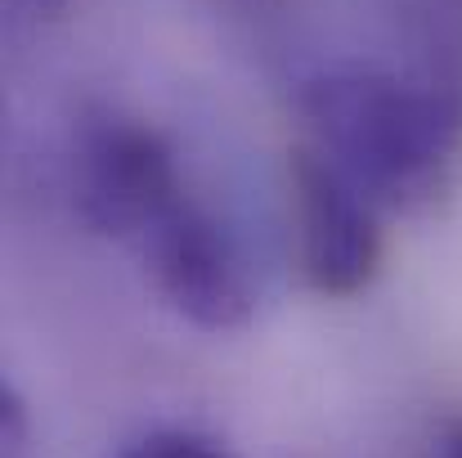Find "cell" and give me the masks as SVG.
Returning a JSON list of instances; mask_svg holds the SVG:
<instances>
[{
  "label": "cell",
  "instance_id": "cell-6",
  "mask_svg": "<svg viewBox=\"0 0 462 458\" xmlns=\"http://www.w3.org/2000/svg\"><path fill=\"white\" fill-rule=\"evenodd\" d=\"M122 458H229L220 445L193 436V432H153L144 441H135Z\"/></svg>",
  "mask_w": 462,
  "mask_h": 458
},
{
  "label": "cell",
  "instance_id": "cell-9",
  "mask_svg": "<svg viewBox=\"0 0 462 458\" xmlns=\"http://www.w3.org/2000/svg\"><path fill=\"white\" fill-rule=\"evenodd\" d=\"M23 5H27L36 18H59V14L68 9V0H23Z\"/></svg>",
  "mask_w": 462,
  "mask_h": 458
},
{
  "label": "cell",
  "instance_id": "cell-2",
  "mask_svg": "<svg viewBox=\"0 0 462 458\" xmlns=\"http://www.w3.org/2000/svg\"><path fill=\"white\" fill-rule=\"evenodd\" d=\"M68 175L81 220L126 248H135L180 198H189L171 145L122 108H90L77 117Z\"/></svg>",
  "mask_w": 462,
  "mask_h": 458
},
{
  "label": "cell",
  "instance_id": "cell-7",
  "mask_svg": "<svg viewBox=\"0 0 462 458\" xmlns=\"http://www.w3.org/2000/svg\"><path fill=\"white\" fill-rule=\"evenodd\" d=\"M32 450V414L14 387L0 391V458H27Z\"/></svg>",
  "mask_w": 462,
  "mask_h": 458
},
{
  "label": "cell",
  "instance_id": "cell-1",
  "mask_svg": "<svg viewBox=\"0 0 462 458\" xmlns=\"http://www.w3.org/2000/svg\"><path fill=\"white\" fill-rule=\"evenodd\" d=\"M306 145L382 211H431L462 175V108L413 72L328 68L301 86Z\"/></svg>",
  "mask_w": 462,
  "mask_h": 458
},
{
  "label": "cell",
  "instance_id": "cell-8",
  "mask_svg": "<svg viewBox=\"0 0 462 458\" xmlns=\"http://www.w3.org/2000/svg\"><path fill=\"white\" fill-rule=\"evenodd\" d=\"M418 458H462V414H449L440 418L427 441H422V454Z\"/></svg>",
  "mask_w": 462,
  "mask_h": 458
},
{
  "label": "cell",
  "instance_id": "cell-3",
  "mask_svg": "<svg viewBox=\"0 0 462 458\" xmlns=\"http://www.w3.org/2000/svg\"><path fill=\"white\" fill-rule=\"evenodd\" d=\"M157 297L202 332H234L256 310L252 266L238 238L193 198H180L131 248Z\"/></svg>",
  "mask_w": 462,
  "mask_h": 458
},
{
  "label": "cell",
  "instance_id": "cell-5",
  "mask_svg": "<svg viewBox=\"0 0 462 458\" xmlns=\"http://www.w3.org/2000/svg\"><path fill=\"white\" fill-rule=\"evenodd\" d=\"M413 77L462 108V0H409L404 9Z\"/></svg>",
  "mask_w": 462,
  "mask_h": 458
},
{
  "label": "cell",
  "instance_id": "cell-4",
  "mask_svg": "<svg viewBox=\"0 0 462 458\" xmlns=\"http://www.w3.org/2000/svg\"><path fill=\"white\" fill-rule=\"evenodd\" d=\"M288 189H292L297 266L306 284L319 297L364 293L386 257L382 207L306 140L292 149Z\"/></svg>",
  "mask_w": 462,
  "mask_h": 458
}]
</instances>
